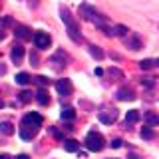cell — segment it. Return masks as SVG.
I'll return each mask as SVG.
<instances>
[{
  "label": "cell",
  "instance_id": "obj_35",
  "mask_svg": "<svg viewBox=\"0 0 159 159\" xmlns=\"http://www.w3.org/2000/svg\"><path fill=\"white\" fill-rule=\"evenodd\" d=\"M155 66H157V68H159V58H157V60H155Z\"/></svg>",
  "mask_w": 159,
  "mask_h": 159
},
{
  "label": "cell",
  "instance_id": "obj_28",
  "mask_svg": "<svg viewBox=\"0 0 159 159\" xmlns=\"http://www.w3.org/2000/svg\"><path fill=\"white\" fill-rule=\"evenodd\" d=\"M121 143H123L121 139H113V141H111V147H113V149H117V147H121Z\"/></svg>",
  "mask_w": 159,
  "mask_h": 159
},
{
  "label": "cell",
  "instance_id": "obj_23",
  "mask_svg": "<svg viewBox=\"0 0 159 159\" xmlns=\"http://www.w3.org/2000/svg\"><path fill=\"white\" fill-rule=\"evenodd\" d=\"M153 135H155V133H153V129L149 127V125H145V127L141 129V137L143 139H153Z\"/></svg>",
  "mask_w": 159,
  "mask_h": 159
},
{
  "label": "cell",
  "instance_id": "obj_32",
  "mask_svg": "<svg viewBox=\"0 0 159 159\" xmlns=\"http://www.w3.org/2000/svg\"><path fill=\"white\" fill-rule=\"evenodd\" d=\"M16 159H30V157H28V155H26V153H22V155H18V157H16Z\"/></svg>",
  "mask_w": 159,
  "mask_h": 159
},
{
  "label": "cell",
  "instance_id": "obj_8",
  "mask_svg": "<svg viewBox=\"0 0 159 159\" xmlns=\"http://www.w3.org/2000/svg\"><path fill=\"white\" fill-rule=\"evenodd\" d=\"M106 34H107V36H111V38H116V36L127 38L129 36V30H127V26H123V24H116V26H109L106 30Z\"/></svg>",
  "mask_w": 159,
  "mask_h": 159
},
{
  "label": "cell",
  "instance_id": "obj_18",
  "mask_svg": "<svg viewBox=\"0 0 159 159\" xmlns=\"http://www.w3.org/2000/svg\"><path fill=\"white\" fill-rule=\"evenodd\" d=\"M60 116H62V119H74L76 117V111H74V107H70V106H66V107H62V113H60Z\"/></svg>",
  "mask_w": 159,
  "mask_h": 159
},
{
  "label": "cell",
  "instance_id": "obj_31",
  "mask_svg": "<svg viewBox=\"0 0 159 159\" xmlns=\"http://www.w3.org/2000/svg\"><path fill=\"white\" fill-rule=\"evenodd\" d=\"M96 76H103V70L102 68H96Z\"/></svg>",
  "mask_w": 159,
  "mask_h": 159
},
{
  "label": "cell",
  "instance_id": "obj_34",
  "mask_svg": "<svg viewBox=\"0 0 159 159\" xmlns=\"http://www.w3.org/2000/svg\"><path fill=\"white\" fill-rule=\"evenodd\" d=\"M0 159H10V157L6 155V153H4V155H0Z\"/></svg>",
  "mask_w": 159,
  "mask_h": 159
},
{
  "label": "cell",
  "instance_id": "obj_33",
  "mask_svg": "<svg viewBox=\"0 0 159 159\" xmlns=\"http://www.w3.org/2000/svg\"><path fill=\"white\" fill-rule=\"evenodd\" d=\"M127 159H139V157L135 155V153H129V157H127Z\"/></svg>",
  "mask_w": 159,
  "mask_h": 159
},
{
  "label": "cell",
  "instance_id": "obj_11",
  "mask_svg": "<svg viewBox=\"0 0 159 159\" xmlns=\"http://www.w3.org/2000/svg\"><path fill=\"white\" fill-rule=\"evenodd\" d=\"M14 36L20 38V40H30V38H34V36H32V32H30V28L22 26V24L14 26Z\"/></svg>",
  "mask_w": 159,
  "mask_h": 159
},
{
  "label": "cell",
  "instance_id": "obj_15",
  "mask_svg": "<svg viewBox=\"0 0 159 159\" xmlns=\"http://www.w3.org/2000/svg\"><path fill=\"white\" fill-rule=\"evenodd\" d=\"M64 149L70 153H76V151H80V141H76V139H66L64 141Z\"/></svg>",
  "mask_w": 159,
  "mask_h": 159
},
{
  "label": "cell",
  "instance_id": "obj_7",
  "mask_svg": "<svg viewBox=\"0 0 159 159\" xmlns=\"http://www.w3.org/2000/svg\"><path fill=\"white\" fill-rule=\"evenodd\" d=\"M56 89H58V93L62 98H68V96H72V82L70 80H58L56 82Z\"/></svg>",
  "mask_w": 159,
  "mask_h": 159
},
{
  "label": "cell",
  "instance_id": "obj_21",
  "mask_svg": "<svg viewBox=\"0 0 159 159\" xmlns=\"http://www.w3.org/2000/svg\"><path fill=\"white\" fill-rule=\"evenodd\" d=\"M153 66H155V60H149V58H145V60L139 62V68H141V70H151Z\"/></svg>",
  "mask_w": 159,
  "mask_h": 159
},
{
  "label": "cell",
  "instance_id": "obj_22",
  "mask_svg": "<svg viewBox=\"0 0 159 159\" xmlns=\"http://www.w3.org/2000/svg\"><path fill=\"white\" fill-rule=\"evenodd\" d=\"M18 99H20L22 103H28L30 99H32V92H26V89H24V92H20V93H18Z\"/></svg>",
  "mask_w": 159,
  "mask_h": 159
},
{
  "label": "cell",
  "instance_id": "obj_2",
  "mask_svg": "<svg viewBox=\"0 0 159 159\" xmlns=\"http://www.w3.org/2000/svg\"><path fill=\"white\" fill-rule=\"evenodd\" d=\"M86 147L89 149V151H102L103 145H106V141H103V135L98 131H89L86 135Z\"/></svg>",
  "mask_w": 159,
  "mask_h": 159
},
{
  "label": "cell",
  "instance_id": "obj_10",
  "mask_svg": "<svg viewBox=\"0 0 159 159\" xmlns=\"http://www.w3.org/2000/svg\"><path fill=\"white\" fill-rule=\"evenodd\" d=\"M10 58H12L14 64L22 62V58H24V46H22V44H14L12 50H10Z\"/></svg>",
  "mask_w": 159,
  "mask_h": 159
},
{
  "label": "cell",
  "instance_id": "obj_27",
  "mask_svg": "<svg viewBox=\"0 0 159 159\" xmlns=\"http://www.w3.org/2000/svg\"><path fill=\"white\" fill-rule=\"evenodd\" d=\"M145 121L149 123V125H153V123H159V116H155V113H147V116H145Z\"/></svg>",
  "mask_w": 159,
  "mask_h": 159
},
{
  "label": "cell",
  "instance_id": "obj_17",
  "mask_svg": "<svg viewBox=\"0 0 159 159\" xmlns=\"http://www.w3.org/2000/svg\"><path fill=\"white\" fill-rule=\"evenodd\" d=\"M14 80H16V84H20V86H28V84L32 82V78H30L26 72H20V74H16V78H14Z\"/></svg>",
  "mask_w": 159,
  "mask_h": 159
},
{
  "label": "cell",
  "instance_id": "obj_3",
  "mask_svg": "<svg viewBox=\"0 0 159 159\" xmlns=\"http://www.w3.org/2000/svg\"><path fill=\"white\" fill-rule=\"evenodd\" d=\"M98 14H99V12H98L93 6H89V4H86V2L80 4V16H82L84 20H89V22H93V20L98 18Z\"/></svg>",
  "mask_w": 159,
  "mask_h": 159
},
{
  "label": "cell",
  "instance_id": "obj_9",
  "mask_svg": "<svg viewBox=\"0 0 159 159\" xmlns=\"http://www.w3.org/2000/svg\"><path fill=\"white\" fill-rule=\"evenodd\" d=\"M99 121L102 123H106V125H111V123H116V119H117V111L116 109H111V111H99Z\"/></svg>",
  "mask_w": 159,
  "mask_h": 159
},
{
  "label": "cell",
  "instance_id": "obj_25",
  "mask_svg": "<svg viewBox=\"0 0 159 159\" xmlns=\"http://www.w3.org/2000/svg\"><path fill=\"white\" fill-rule=\"evenodd\" d=\"M141 86L151 89L153 86H155V80H153V78H141Z\"/></svg>",
  "mask_w": 159,
  "mask_h": 159
},
{
  "label": "cell",
  "instance_id": "obj_26",
  "mask_svg": "<svg viewBox=\"0 0 159 159\" xmlns=\"http://www.w3.org/2000/svg\"><path fill=\"white\" fill-rule=\"evenodd\" d=\"M34 82H36L40 88H44V86H48V84H50V80L46 76H38V78H34Z\"/></svg>",
  "mask_w": 159,
  "mask_h": 159
},
{
  "label": "cell",
  "instance_id": "obj_13",
  "mask_svg": "<svg viewBox=\"0 0 159 159\" xmlns=\"http://www.w3.org/2000/svg\"><path fill=\"white\" fill-rule=\"evenodd\" d=\"M117 99L119 102H131V99H135V93H133V89H129V88H121L117 92Z\"/></svg>",
  "mask_w": 159,
  "mask_h": 159
},
{
  "label": "cell",
  "instance_id": "obj_20",
  "mask_svg": "<svg viewBox=\"0 0 159 159\" xmlns=\"http://www.w3.org/2000/svg\"><path fill=\"white\" fill-rule=\"evenodd\" d=\"M89 54H92L96 60H102L103 58V50L99 48V46H96V44H92V46H89Z\"/></svg>",
  "mask_w": 159,
  "mask_h": 159
},
{
  "label": "cell",
  "instance_id": "obj_1",
  "mask_svg": "<svg viewBox=\"0 0 159 159\" xmlns=\"http://www.w3.org/2000/svg\"><path fill=\"white\" fill-rule=\"evenodd\" d=\"M60 16H62V22L66 24V28H68V36L72 38V42L80 44V42H82L80 26H78V22H76V20H74V16L70 14V10H68V8H62V10H60Z\"/></svg>",
  "mask_w": 159,
  "mask_h": 159
},
{
  "label": "cell",
  "instance_id": "obj_16",
  "mask_svg": "<svg viewBox=\"0 0 159 159\" xmlns=\"http://www.w3.org/2000/svg\"><path fill=\"white\" fill-rule=\"evenodd\" d=\"M36 102L40 103V106H48V103H50V96L46 93V89H38V93H36Z\"/></svg>",
  "mask_w": 159,
  "mask_h": 159
},
{
  "label": "cell",
  "instance_id": "obj_14",
  "mask_svg": "<svg viewBox=\"0 0 159 159\" xmlns=\"http://www.w3.org/2000/svg\"><path fill=\"white\" fill-rule=\"evenodd\" d=\"M139 111L137 109H129V111L125 113V127H129V125H133L135 121H139Z\"/></svg>",
  "mask_w": 159,
  "mask_h": 159
},
{
  "label": "cell",
  "instance_id": "obj_12",
  "mask_svg": "<svg viewBox=\"0 0 159 159\" xmlns=\"http://www.w3.org/2000/svg\"><path fill=\"white\" fill-rule=\"evenodd\" d=\"M123 42H125V46H127L129 50H141V40H139L137 34H129V36L123 40Z\"/></svg>",
  "mask_w": 159,
  "mask_h": 159
},
{
  "label": "cell",
  "instance_id": "obj_29",
  "mask_svg": "<svg viewBox=\"0 0 159 159\" xmlns=\"http://www.w3.org/2000/svg\"><path fill=\"white\" fill-rule=\"evenodd\" d=\"M30 62H32V66H38V56L36 54H30Z\"/></svg>",
  "mask_w": 159,
  "mask_h": 159
},
{
  "label": "cell",
  "instance_id": "obj_4",
  "mask_svg": "<svg viewBox=\"0 0 159 159\" xmlns=\"http://www.w3.org/2000/svg\"><path fill=\"white\" fill-rule=\"evenodd\" d=\"M66 62H68V56L62 52V50H58V52L54 54L52 58H50V64H52V68H54V70H62V68H66Z\"/></svg>",
  "mask_w": 159,
  "mask_h": 159
},
{
  "label": "cell",
  "instance_id": "obj_30",
  "mask_svg": "<svg viewBox=\"0 0 159 159\" xmlns=\"http://www.w3.org/2000/svg\"><path fill=\"white\" fill-rule=\"evenodd\" d=\"M38 6V0H30V8H36Z\"/></svg>",
  "mask_w": 159,
  "mask_h": 159
},
{
  "label": "cell",
  "instance_id": "obj_19",
  "mask_svg": "<svg viewBox=\"0 0 159 159\" xmlns=\"http://www.w3.org/2000/svg\"><path fill=\"white\" fill-rule=\"evenodd\" d=\"M0 131H2L4 135H12V133H14V125L10 121H2V123H0Z\"/></svg>",
  "mask_w": 159,
  "mask_h": 159
},
{
  "label": "cell",
  "instance_id": "obj_24",
  "mask_svg": "<svg viewBox=\"0 0 159 159\" xmlns=\"http://www.w3.org/2000/svg\"><path fill=\"white\" fill-rule=\"evenodd\" d=\"M107 76H109V78H116V80H121V78H123V74L119 72L117 68H109V70H107Z\"/></svg>",
  "mask_w": 159,
  "mask_h": 159
},
{
  "label": "cell",
  "instance_id": "obj_6",
  "mask_svg": "<svg viewBox=\"0 0 159 159\" xmlns=\"http://www.w3.org/2000/svg\"><path fill=\"white\" fill-rule=\"evenodd\" d=\"M50 42H52V38H50V34L46 32H36L34 34V44H36L38 50H44L50 46Z\"/></svg>",
  "mask_w": 159,
  "mask_h": 159
},
{
  "label": "cell",
  "instance_id": "obj_5",
  "mask_svg": "<svg viewBox=\"0 0 159 159\" xmlns=\"http://www.w3.org/2000/svg\"><path fill=\"white\" fill-rule=\"evenodd\" d=\"M22 123H26V125H30V127L40 129V127H42V116H40V113H36V111L26 113V116H24V119H22Z\"/></svg>",
  "mask_w": 159,
  "mask_h": 159
}]
</instances>
